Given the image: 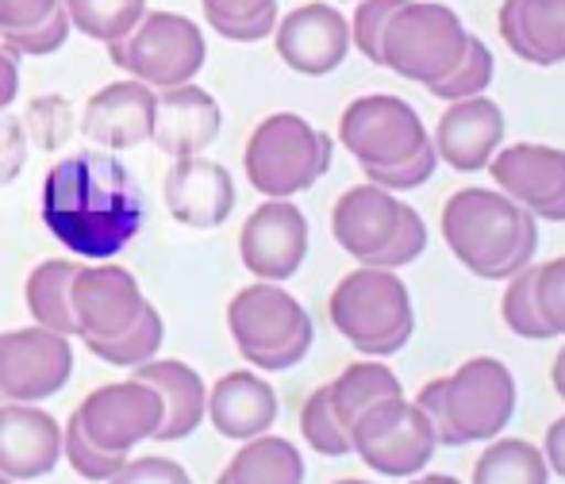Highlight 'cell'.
<instances>
[{"mask_svg": "<svg viewBox=\"0 0 565 484\" xmlns=\"http://www.w3.org/2000/svg\"><path fill=\"white\" fill-rule=\"evenodd\" d=\"M43 227L74 258H116L142 232V189L113 154H70L51 165L39 201Z\"/></svg>", "mask_w": 565, "mask_h": 484, "instance_id": "1", "label": "cell"}, {"mask_svg": "<svg viewBox=\"0 0 565 484\" xmlns=\"http://www.w3.org/2000/svg\"><path fill=\"white\" fill-rule=\"evenodd\" d=\"M450 254L484 281H508L535 266L539 219L497 189H458L443 208Z\"/></svg>", "mask_w": 565, "mask_h": 484, "instance_id": "2", "label": "cell"}, {"mask_svg": "<svg viewBox=\"0 0 565 484\" xmlns=\"http://www.w3.org/2000/svg\"><path fill=\"white\" fill-rule=\"evenodd\" d=\"M328 312L339 335L370 358L404 351L416 331L408 284L396 277V269L362 266L347 273L331 292Z\"/></svg>", "mask_w": 565, "mask_h": 484, "instance_id": "3", "label": "cell"}, {"mask_svg": "<svg viewBox=\"0 0 565 484\" xmlns=\"http://www.w3.org/2000/svg\"><path fill=\"white\" fill-rule=\"evenodd\" d=\"M227 327L238 354L254 369L266 373H281L305 362L316 338L305 304L277 281H258L250 289H238L227 304Z\"/></svg>", "mask_w": 565, "mask_h": 484, "instance_id": "4", "label": "cell"}, {"mask_svg": "<svg viewBox=\"0 0 565 484\" xmlns=\"http://www.w3.org/2000/svg\"><path fill=\"white\" fill-rule=\"evenodd\" d=\"M335 142L331 135L316 131L305 116L274 112L250 131L243 150L246 181L269 201H289V196L312 189L331 170Z\"/></svg>", "mask_w": 565, "mask_h": 484, "instance_id": "5", "label": "cell"}, {"mask_svg": "<svg viewBox=\"0 0 565 484\" xmlns=\"http://www.w3.org/2000/svg\"><path fill=\"white\" fill-rule=\"evenodd\" d=\"M469 31L458 12L435 0H408L381 35V66L393 69L404 82L431 89L466 58Z\"/></svg>", "mask_w": 565, "mask_h": 484, "instance_id": "6", "label": "cell"}, {"mask_svg": "<svg viewBox=\"0 0 565 484\" xmlns=\"http://www.w3.org/2000/svg\"><path fill=\"white\" fill-rule=\"evenodd\" d=\"M108 58L150 89H173L201 74L209 46L204 31L181 12H147L131 35L108 43Z\"/></svg>", "mask_w": 565, "mask_h": 484, "instance_id": "7", "label": "cell"}, {"mask_svg": "<svg viewBox=\"0 0 565 484\" xmlns=\"http://www.w3.org/2000/svg\"><path fill=\"white\" fill-rule=\"evenodd\" d=\"M435 431L416 404L388 396L350 423V454H358L373 473L385 477H416L435 454Z\"/></svg>", "mask_w": 565, "mask_h": 484, "instance_id": "8", "label": "cell"}, {"mask_svg": "<svg viewBox=\"0 0 565 484\" xmlns=\"http://www.w3.org/2000/svg\"><path fill=\"white\" fill-rule=\"evenodd\" d=\"M431 135H427L416 108L401 97H388V93H370V97L350 100L339 120V142L362 165L404 162Z\"/></svg>", "mask_w": 565, "mask_h": 484, "instance_id": "9", "label": "cell"}, {"mask_svg": "<svg viewBox=\"0 0 565 484\" xmlns=\"http://www.w3.org/2000/svg\"><path fill=\"white\" fill-rule=\"evenodd\" d=\"M74 373L70 335L23 327L0 335V404H39L62 392Z\"/></svg>", "mask_w": 565, "mask_h": 484, "instance_id": "10", "label": "cell"}, {"mask_svg": "<svg viewBox=\"0 0 565 484\" xmlns=\"http://www.w3.org/2000/svg\"><path fill=\"white\" fill-rule=\"evenodd\" d=\"M447 416L458 442L500 439L515 416V377L497 358H469L447 377Z\"/></svg>", "mask_w": 565, "mask_h": 484, "instance_id": "11", "label": "cell"}, {"mask_svg": "<svg viewBox=\"0 0 565 484\" xmlns=\"http://www.w3.org/2000/svg\"><path fill=\"white\" fill-rule=\"evenodd\" d=\"M85 439L108 454H131L139 442L154 439L162 427V396L142 380H116L82 400L74 411Z\"/></svg>", "mask_w": 565, "mask_h": 484, "instance_id": "12", "label": "cell"}, {"mask_svg": "<svg viewBox=\"0 0 565 484\" xmlns=\"http://www.w3.org/2000/svg\"><path fill=\"white\" fill-rule=\"evenodd\" d=\"M489 173L504 196L531 212L535 219L565 224V150L543 142H512L497 150Z\"/></svg>", "mask_w": 565, "mask_h": 484, "instance_id": "13", "label": "cell"}, {"mask_svg": "<svg viewBox=\"0 0 565 484\" xmlns=\"http://www.w3.org/2000/svg\"><path fill=\"white\" fill-rule=\"evenodd\" d=\"M238 258L258 281H289L308 258V219L292 201H266L238 232Z\"/></svg>", "mask_w": 565, "mask_h": 484, "instance_id": "14", "label": "cell"}, {"mask_svg": "<svg viewBox=\"0 0 565 484\" xmlns=\"http://www.w3.org/2000/svg\"><path fill=\"white\" fill-rule=\"evenodd\" d=\"M274 46L292 74L328 77L350 54V20L328 0H312L277 20Z\"/></svg>", "mask_w": 565, "mask_h": 484, "instance_id": "15", "label": "cell"}, {"mask_svg": "<svg viewBox=\"0 0 565 484\" xmlns=\"http://www.w3.org/2000/svg\"><path fill=\"white\" fill-rule=\"evenodd\" d=\"M70 300H74V323L82 338H119L147 308L135 273L113 261H93V266L82 261Z\"/></svg>", "mask_w": 565, "mask_h": 484, "instance_id": "16", "label": "cell"}, {"mask_svg": "<svg viewBox=\"0 0 565 484\" xmlns=\"http://www.w3.org/2000/svg\"><path fill=\"white\" fill-rule=\"evenodd\" d=\"M162 196L178 224L193 227V232H212V227L227 224L231 208H235V181L224 165L201 154L173 158Z\"/></svg>", "mask_w": 565, "mask_h": 484, "instance_id": "17", "label": "cell"}, {"mask_svg": "<svg viewBox=\"0 0 565 484\" xmlns=\"http://www.w3.org/2000/svg\"><path fill=\"white\" fill-rule=\"evenodd\" d=\"M224 112H220L216 97L201 85L185 82L173 89H158L154 97V127H150V142L170 158H193L216 142Z\"/></svg>", "mask_w": 565, "mask_h": 484, "instance_id": "18", "label": "cell"}, {"mask_svg": "<svg viewBox=\"0 0 565 484\" xmlns=\"http://www.w3.org/2000/svg\"><path fill=\"white\" fill-rule=\"evenodd\" d=\"M62 458V427L39 404H0V473L8 481H39Z\"/></svg>", "mask_w": 565, "mask_h": 484, "instance_id": "19", "label": "cell"}, {"mask_svg": "<svg viewBox=\"0 0 565 484\" xmlns=\"http://www.w3.org/2000/svg\"><path fill=\"white\" fill-rule=\"evenodd\" d=\"M500 142H504V112L484 93L481 97L450 100L447 112L439 116V127H435V154L443 162H450V170L461 173L489 165Z\"/></svg>", "mask_w": 565, "mask_h": 484, "instance_id": "20", "label": "cell"}, {"mask_svg": "<svg viewBox=\"0 0 565 484\" xmlns=\"http://www.w3.org/2000/svg\"><path fill=\"white\" fill-rule=\"evenodd\" d=\"M154 97L150 85L135 82H113L100 93H93L82 112V135L105 150H131L150 139L154 127Z\"/></svg>", "mask_w": 565, "mask_h": 484, "instance_id": "21", "label": "cell"}, {"mask_svg": "<svg viewBox=\"0 0 565 484\" xmlns=\"http://www.w3.org/2000/svg\"><path fill=\"white\" fill-rule=\"evenodd\" d=\"M401 212H404L401 196L365 181V185H354L339 196L335 212H331V235H335V243L350 258H358L365 266L396 235Z\"/></svg>", "mask_w": 565, "mask_h": 484, "instance_id": "22", "label": "cell"}, {"mask_svg": "<svg viewBox=\"0 0 565 484\" xmlns=\"http://www.w3.org/2000/svg\"><path fill=\"white\" fill-rule=\"evenodd\" d=\"M204 416L231 442L258 439V434H266L277 423V392L258 373L235 369L212 385Z\"/></svg>", "mask_w": 565, "mask_h": 484, "instance_id": "23", "label": "cell"}, {"mask_svg": "<svg viewBox=\"0 0 565 484\" xmlns=\"http://www.w3.org/2000/svg\"><path fill=\"white\" fill-rule=\"evenodd\" d=\"M497 23L515 58L531 66L565 62V0H504Z\"/></svg>", "mask_w": 565, "mask_h": 484, "instance_id": "24", "label": "cell"}, {"mask_svg": "<svg viewBox=\"0 0 565 484\" xmlns=\"http://www.w3.org/2000/svg\"><path fill=\"white\" fill-rule=\"evenodd\" d=\"M135 380L150 385L158 396H162V427H158L154 439L158 442H178V439H189V434L201 427L204 419V408H209V388H204L201 373L185 362H142Z\"/></svg>", "mask_w": 565, "mask_h": 484, "instance_id": "25", "label": "cell"}, {"mask_svg": "<svg viewBox=\"0 0 565 484\" xmlns=\"http://www.w3.org/2000/svg\"><path fill=\"white\" fill-rule=\"evenodd\" d=\"M77 269H82L77 258H54V261H39V266L28 273L23 300H28V312L39 327L58 331V335H77L74 300H70Z\"/></svg>", "mask_w": 565, "mask_h": 484, "instance_id": "26", "label": "cell"}, {"mask_svg": "<svg viewBox=\"0 0 565 484\" xmlns=\"http://www.w3.org/2000/svg\"><path fill=\"white\" fill-rule=\"evenodd\" d=\"M216 484H305V458L289 439H246Z\"/></svg>", "mask_w": 565, "mask_h": 484, "instance_id": "27", "label": "cell"}, {"mask_svg": "<svg viewBox=\"0 0 565 484\" xmlns=\"http://www.w3.org/2000/svg\"><path fill=\"white\" fill-rule=\"evenodd\" d=\"M328 396H331V408H335L339 423L350 431L358 416H362L370 404L377 400H388V396H404V385L388 365L381 362H354L339 373L335 380L328 385Z\"/></svg>", "mask_w": 565, "mask_h": 484, "instance_id": "28", "label": "cell"}, {"mask_svg": "<svg viewBox=\"0 0 565 484\" xmlns=\"http://www.w3.org/2000/svg\"><path fill=\"white\" fill-rule=\"evenodd\" d=\"M473 484H551V465L531 442L500 439L477 458Z\"/></svg>", "mask_w": 565, "mask_h": 484, "instance_id": "29", "label": "cell"}, {"mask_svg": "<svg viewBox=\"0 0 565 484\" xmlns=\"http://www.w3.org/2000/svg\"><path fill=\"white\" fill-rule=\"evenodd\" d=\"M62 8L70 15V28L105 46L131 35L135 23L147 15V0H62Z\"/></svg>", "mask_w": 565, "mask_h": 484, "instance_id": "30", "label": "cell"}, {"mask_svg": "<svg viewBox=\"0 0 565 484\" xmlns=\"http://www.w3.org/2000/svg\"><path fill=\"white\" fill-rule=\"evenodd\" d=\"M201 4L212 31L231 43H258L277 28V0H201Z\"/></svg>", "mask_w": 565, "mask_h": 484, "instance_id": "31", "label": "cell"}, {"mask_svg": "<svg viewBox=\"0 0 565 484\" xmlns=\"http://www.w3.org/2000/svg\"><path fill=\"white\" fill-rule=\"evenodd\" d=\"M162 335H166L162 315H158L154 304H147L139 312V320H135L119 338H85V346L108 365H142V362L158 358Z\"/></svg>", "mask_w": 565, "mask_h": 484, "instance_id": "32", "label": "cell"}, {"mask_svg": "<svg viewBox=\"0 0 565 484\" xmlns=\"http://www.w3.org/2000/svg\"><path fill=\"white\" fill-rule=\"evenodd\" d=\"M300 434H305L308 447L323 458H347L350 454V431L339 423L335 408H331L328 385L316 388V392L305 400V408H300Z\"/></svg>", "mask_w": 565, "mask_h": 484, "instance_id": "33", "label": "cell"}, {"mask_svg": "<svg viewBox=\"0 0 565 484\" xmlns=\"http://www.w3.org/2000/svg\"><path fill=\"white\" fill-rule=\"evenodd\" d=\"M492 74H497V58H492V51L477 35H469L466 58L458 62V69H454V74H447L443 82L431 85V97L447 100V105H450V100L481 97V93H489Z\"/></svg>", "mask_w": 565, "mask_h": 484, "instance_id": "34", "label": "cell"}, {"mask_svg": "<svg viewBox=\"0 0 565 484\" xmlns=\"http://www.w3.org/2000/svg\"><path fill=\"white\" fill-rule=\"evenodd\" d=\"M500 315H504L508 331H515L520 338H554V331L546 327L543 312L535 304V266L520 269L515 277H508L504 300H500Z\"/></svg>", "mask_w": 565, "mask_h": 484, "instance_id": "35", "label": "cell"}, {"mask_svg": "<svg viewBox=\"0 0 565 484\" xmlns=\"http://www.w3.org/2000/svg\"><path fill=\"white\" fill-rule=\"evenodd\" d=\"M23 131L28 142H35L39 150H62L74 139V112H70V100L58 93H46L35 97L23 112Z\"/></svg>", "mask_w": 565, "mask_h": 484, "instance_id": "36", "label": "cell"}, {"mask_svg": "<svg viewBox=\"0 0 565 484\" xmlns=\"http://www.w3.org/2000/svg\"><path fill=\"white\" fill-rule=\"evenodd\" d=\"M66 39H70V15H66V8H62V0L46 20L35 23V28L0 31V46H4L8 54H15V58H43V54L62 51Z\"/></svg>", "mask_w": 565, "mask_h": 484, "instance_id": "37", "label": "cell"}, {"mask_svg": "<svg viewBox=\"0 0 565 484\" xmlns=\"http://www.w3.org/2000/svg\"><path fill=\"white\" fill-rule=\"evenodd\" d=\"M62 450H66V462L74 465V473L82 481H113L119 470H124L127 454H108V450L93 447L89 439H85L82 423H77V416L66 423V434H62Z\"/></svg>", "mask_w": 565, "mask_h": 484, "instance_id": "38", "label": "cell"}, {"mask_svg": "<svg viewBox=\"0 0 565 484\" xmlns=\"http://www.w3.org/2000/svg\"><path fill=\"white\" fill-rule=\"evenodd\" d=\"M408 0H358L354 15H350V46H358L362 58H370L373 66H381V35H385V23L393 20V12Z\"/></svg>", "mask_w": 565, "mask_h": 484, "instance_id": "39", "label": "cell"}, {"mask_svg": "<svg viewBox=\"0 0 565 484\" xmlns=\"http://www.w3.org/2000/svg\"><path fill=\"white\" fill-rule=\"evenodd\" d=\"M435 165H439V154H435V142L427 139L424 147L416 150L412 158L404 162H393V165H362L370 185H381L388 193H408V189H419L424 181H431Z\"/></svg>", "mask_w": 565, "mask_h": 484, "instance_id": "40", "label": "cell"}, {"mask_svg": "<svg viewBox=\"0 0 565 484\" xmlns=\"http://www.w3.org/2000/svg\"><path fill=\"white\" fill-rule=\"evenodd\" d=\"M424 250H427V227H424V219H419V212L404 204V212H401V227H396V235H393V239H388L385 250L373 254V258L365 261V266H377V269H401V266H408V261H416Z\"/></svg>", "mask_w": 565, "mask_h": 484, "instance_id": "41", "label": "cell"}, {"mask_svg": "<svg viewBox=\"0 0 565 484\" xmlns=\"http://www.w3.org/2000/svg\"><path fill=\"white\" fill-rule=\"evenodd\" d=\"M535 304L546 327L565 335V258H551L535 266Z\"/></svg>", "mask_w": 565, "mask_h": 484, "instance_id": "42", "label": "cell"}, {"mask_svg": "<svg viewBox=\"0 0 565 484\" xmlns=\"http://www.w3.org/2000/svg\"><path fill=\"white\" fill-rule=\"evenodd\" d=\"M28 150H31V142H28V131H23V120L4 108V112H0V189L12 185L23 173Z\"/></svg>", "mask_w": 565, "mask_h": 484, "instance_id": "43", "label": "cell"}, {"mask_svg": "<svg viewBox=\"0 0 565 484\" xmlns=\"http://www.w3.org/2000/svg\"><path fill=\"white\" fill-rule=\"evenodd\" d=\"M105 484H193V477L170 458H139V462H124V470Z\"/></svg>", "mask_w": 565, "mask_h": 484, "instance_id": "44", "label": "cell"}, {"mask_svg": "<svg viewBox=\"0 0 565 484\" xmlns=\"http://www.w3.org/2000/svg\"><path fill=\"white\" fill-rule=\"evenodd\" d=\"M416 408L424 411V419L431 423L435 442H439V447H461L458 434H454V427H450V416H447V377H439L427 388H419Z\"/></svg>", "mask_w": 565, "mask_h": 484, "instance_id": "45", "label": "cell"}, {"mask_svg": "<svg viewBox=\"0 0 565 484\" xmlns=\"http://www.w3.org/2000/svg\"><path fill=\"white\" fill-rule=\"evenodd\" d=\"M58 8V0H0V31H28Z\"/></svg>", "mask_w": 565, "mask_h": 484, "instance_id": "46", "label": "cell"}, {"mask_svg": "<svg viewBox=\"0 0 565 484\" xmlns=\"http://www.w3.org/2000/svg\"><path fill=\"white\" fill-rule=\"evenodd\" d=\"M543 458L551 465V473L565 477V416L554 419L551 431H546V442H543Z\"/></svg>", "mask_w": 565, "mask_h": 484, "instance_id": "47", "label": "cell"}, {"mask_svg": "<svg viewBox=\"0 0 565 484\" xmlns=\"http://www.w3.org/2000/svg\"><path fill=\"white\" fill-rule=\"evenodd\" d=\"M15 93H20V62H15V54H8L0 46V112L12 105Z\"/></svg>", "mask_w": 565, "mask_h": 484, "instance_id": "48", "label": "cell"}, {"mask_svg": "<svg viewBox=\"0 0 565 484\" xmlns=\"http://www.w3.org/2000/svg\"><path fill=\"white\" fill-rule=\"evenodd\" d=\"M551 380H554V388H558V396H562V400H565V346H562V351H558V358H554Z\"/></svg>", "mask_w": 565, "mask_h": 484, "instance_id": "49", "label": "cell"}, {"mask_svg": "<svg viewBox=\"0 0 565 484\" xmlns=\"http://www.w3.org/2000/svg\"><path fill=\"white\" fill-rule=\"evenodd\" d=\"M419 484H461L458 477H443V473H435V477H419Z\"/></svg>", "mask_w": 565, "mask_h": 484, "instance_id": "50", "label": "cell"}, {"mask_svg": "<svg viewBox=\"0 0 565 484\" xmlns=\"http://www.w3.org/2000/svg\"><path fill=\"white\" fill-rule=\"evenodd\" d=\"M335 484H370V481H335Z\"/></svg>", "mask_w": 565, "mask_h": 484, "instance_id": "51", "label": "cell"}, {"mask_svg": "<svg viewBox=\"0 0 565 484\" xmlns=\"http://www.w3.org/2000/svg\"><path fill=\"white\" fill-rule=\"evenodd\" d=\"M0 484H15V481H8V477H4V473H0Z\"/></svg>", "mask_w": 565, "mask_h": 484, "instance_id": "52", "label": "cell"}, {"mask_svg": "<svg viewBox=\"0 0 565 484\" xmlns=\"http://www.w3.org/2000/svg\"><path fill=\"white\" fill-rule=\"evenodd\" d=\"M412 484H419V481H412Z\"/></svg>", "mask_w": 565, "mask_h": 484, "instance_id": "53", "label": "cell"}]
</instances>
